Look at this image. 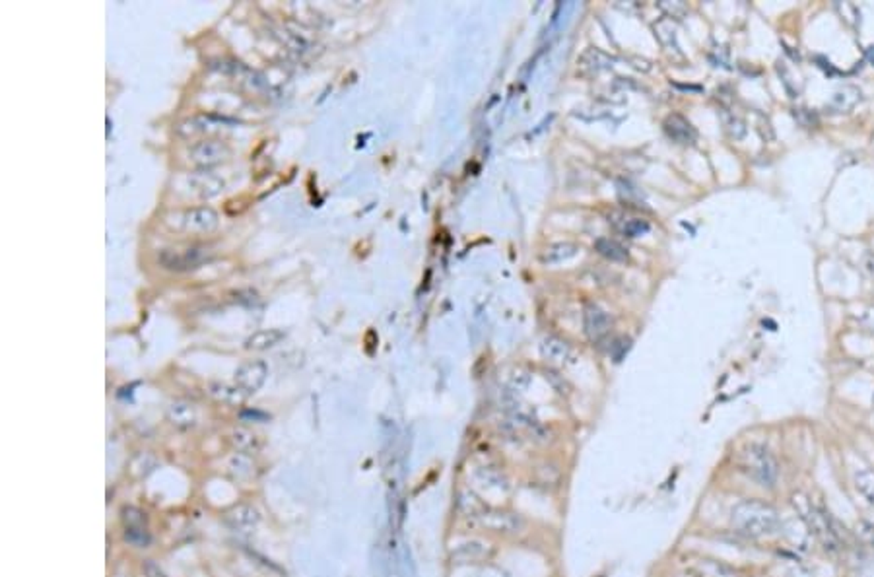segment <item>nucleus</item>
<instances>
[{
  "instance_id": "obj_1",
  "label": "nucleus",
  "mask_w": 874,
  "mask_h": 577,
  "mask_svg": "<svg viewBox=\"0 0 874 577\" xmlns=\"http://www.w3.org/2000/svg\"><path fill=\"white\" fill-rule=\"evenodd\" d=\"M729 521L734 533L746 538H765L781 529V517L774 505L756 498H746L734 503L729 511Z\"/></svg>"
},
{
  "instance_id": "obj_2",
  "label": "nucleus",
  "mask_w": 874,
  "mask_h": 577,
  "mask_svg": "<svg viewBox=\"0 0 874 577\" xmlns=\"http://www.w3.org/2000/svg\"><path fill=\"white\" fill-rule=\"evenodd\" d=\"M471 529H478V533H484L492 538L513 540L529 533V519L509 508L488 505V510L472 523Z\"/></svg>"
},
{
  "instance_id": "obj_3",
  "label": "nucleus",
  "mask_w": 874,
  "mask_h": 577,
  "mask_svg": "<svg viewBox=\"0 0 874 577\" xmlns=\"http://www.w3.org/2000/svg\"><path fill=\"white\" fill-rule=\"evenodd\" d=\"M740 467L742 472L754 480L758 486L772 488L779 477V465L774 453L765 449L764 445H748L740 453Z\"/></svg>"
},
{
  "instance_id": "obj_4",
  "label": "nucleus",
  "mask_w": 874,
  "mask_h": 577,
  "mask_svg": "<svg viewBox=\"0 0 874 577\" xmlns=\"http://www.w3.org/2000/svg\"><path fill=\"white\" fill-rule=\"evenodd\" d=\"M166 224L179 234L204 235L212 234L218 227L220 218L216 210H212L210 206H193V208L175 212V214H168Z\"/></svg>"
},
{
  "instance_id": "obj_5",
  "label": "nucleus",
  "mask_w": 874,
  "mask_h": 577,
  "mask_svg": "<svg viewBox=\"0 0 874 577\" xmlns=\"http://www.w3.org/2000/svg\"><path fill=\"white\" fill-rule=\"evenodd\" d=\"M497 546L494 538L488 535H471L461 538L459 543L451 546L449 558L453 564L459 566H478L488 564L496 558Z\"/></svg>"
},
{
  "instance_id": "obj_6",
  "label": "nucleus",
  "mask_w": 874,
  "mask_h": 577,
  "mask_svg": "<svg viewBox=\"0 0 874 577\" xmlns=\"http://www.w3.org/2000/svg\"><path fill=\"white\" fill-rule=\"evenodd\" d=\"M472 482H474V490L482 496V493H496V496H509L511 493V478L507 475V470L497 467L496 463H478L472 469ZM484 498V496H482Z\"/></svg>"
},
{
  "instance_id": "obj_7",
  "label": "nucleus",
  "mask_w": 874,
  "mask_h": 577,
  "mask_svg": "<svg viewBox=\"0 0 874 577\" xmlns=\"http://www.w3.org/2000/svg\"><path fill=\"white\" fill-rule=\"evenodd\" d=\"M208 259V249L206 247H177V249H161L158 253V263L168 270H175V272H185V270H193V268L201 267L204 260Z\"/></svg>"
},
{
  "instance_id": "obj_8",
  "label": "nucleus",
  "mask_w": 874,
  "mask_h": 577,
  "mask_svg": "<svg viewBox=\"0 0 874 577\" xmlns=\"http://www.w3.org/2000/svg\"><path fill=\"white\" fill-rule=\"evenodd\" d=\"M229 154H231V150L226 142L201 140V142L191 146L189 159H191V164L199 166V168H212V166H218L222 161H226L229 158Z\"/></svg>"
},
{
  "instance_id": "obj_9",
  "label": "nucleus",
  "mask_w": 874,
  "mask_h": 577,
  "mask_svg": "<svg viewBox=\"0 0 874 577\" xmlns=\"http://www.w3.org/2000/svg\"><path fill=\"white\" fill-rule=\"evenodd\" d=\"M267 376H269V369L262 362H247L237 369L236 385L241 387L247 394L257 393L264 383Z\"/></svg>"
},
{
  "instance_id": "obj_10",
  "label": "nucleus",
  "mask_w": 874,
  "mask_h": 577,
  "mask_svg": "<svg viewBox=\"0 0 874 577\" xmlns=\"http://www.w3.org/2000/svg\"><path fill=\"white\" fill-rule=\"evenodd\" d=\"M187 189H189V194H193V197L212 199L224 189V181L220 177L208 173V171H201V173H193V175L187 177Z\"/></svg>"
},
{
  "instance_id": "obj_11",
  "label": "nucleus",
  "mask_w": 874,
  "mask_h": 577,
  "mask_svg": "<svg viewBox=\"0 0 874 577\" xmlns=\"http://www.w3.org/2000/svg\"><path fill=\"white\" fill-rule=\"evenodd\" d=\"M488 505H490V503H488L486 500H484V498H482V496H480V493L472 488V486L471 488H464V490L459 492V511H461V517L466 519V521L471 523V527H472V523H474V521H476V519H478L480 515L488 510Z\"/></svg>"
},
{
  "instance_id": "obj_12",
  "label": "nucleus",
  "mask_w": 874,
  "mask_h": 577,
  "mask_svg": "<svg viewBox=\"0 0 874 577\" xmlns=\"http://www.w3.org/2000/svg\"><path fill=\"white\" fill-rule=\"evenodd\" d=\"M259 519H261L259 511L255 510L253 505H247V503H237L231 510H227L226 515H224V521L234 531H247V529L257 527Z\"/></svg>"
},
{
  "instance_id": "obj_13",
  "label": "nucleus",
  "mask_w": 874,
  "mask_h": 577,
  "mask_svg": "<svg viewBox=\"0 0 874 577\" xmlns=\"http://www.w3.org/2000/svg\"><path fill=\"white\" fill-rule=\"evenodd\" d=\"M168 418L179 430H191L196 424V410L185 401H175L168 409Z\"/></svg>"
},
{
  "instance_id": "obj_14",
  "label": "nucleus",
  "mask_w": 874,
  "mask_h": 577,
  "mask_svg": "<svg viewBox=\"0 0 874 577\" xmlns=\"http://www.w3.org/2000/svg\"><path fill=\"white\" fill-rule=\"evenodd\" d=\"M229 442L231 445L236 447L237 451L241 453V455H253V453H259L261 449V437L251 432V430H247V427H236L231 434H229Z\"/></svg>"
},
{
  "instance_id": "obj_15",
  "label": "nucleus",
  "mask_w": 874,
  "mask_h": 577,
  "mask_svg": "<svg viewBox=\"0 0 874 577\" xmlns=\"http://www.w3.org/2000/svg\"><path fill=\"white\" fill-rule=\"evenodd\" d=\"M208 393L224 404H241L247 399V393L237 385L210 383L208 385Z\"/></svg>"
},
{
  "instance_id": "obj_16",
  "label": "nucleus",
  "mask_w": 874,
  "mask_h": 577,
  "mask_svg": "<svg viewBox=\"0 0 874 577\" xmlns=\"http://www.w3.org/2000/svg\"><path fill=\"white\" fill-rule=\"evenodd\" d=\"M861 100V90L855 86H843L841 90L835 92V95L830 101V109L838 111V113H845L859 103Z\"/></svg>"
},
{
  "instance_id": "obj_17",
  "label": "nucleus",
  "mask_w": 874,
  "mask_h": 577,
  "mask_svg": "<svg viewBox=\"0 0 874 577\" xmlns=\"http://www.w3.org/2000/svg\"><path fill=\"white\" fill-rule=\"evenodd\" d=\"M666 133L671 134L674 140H678L682 144H688L696 138V133H694L692 125H690L686 119L680 117V115H674V117L666 121Z\"/></svg>"
},
{
  "instance_id": "obj_18",
  "label": "nucleus",
  "mask_w": 874,
  "mask_h": 577,
  "mask_svg": "<svg viewBox=\"0 0 874 577\" xmlns=\"http://www.w3.org/2000/svg\"><path fill=\"white\" fill-rule=\"evenodd\" d=\"M282 338H284V333H282V331L269 329V331H259V333H255L253 336H249L245 346H247L249 350H267V348H272L274 344L280 343Z\"/></svg>"
},
{
  "instance_id": "obj_19",
  "label": "nucleus",
  "mask_w": 874,
  "mask_h": 577,
  "mask_svg": "<svg viewBox=\"0 0 874 577\" xmlns=\"http://www.w3.org/2000/svg\"><path fill=\"white\" fill-rule=\"evenodd\" d=\"M587 331L593 338H598L608 331V319L597 307H589L587 310Z\"/></svg>"
},
{
  "instance_id": "obj_20",
  "label": "nucleus",
  "mask_w": 874,
  "mask_h": 577,
  "mask_svg": "<svg viewBox=\"0 0 874 577\" xmlns=\"http://www.w3.org/2000/svg\"><path fill=\"white\" fill-rule=\"evenodd\" d=\"M206 131H208V126L204 125L201 119H187V121L177 125V134L187 138V140H194L202 134H206Z\"/></svg>"
},
{
  "instance_id": "obj_21",
  "label": "nucleus",
  "mask_w": 874,
  "mask_h": 577,
  "mask_svg": "<svg viewBox=\"0 0 874 577\" xmlns=\"http://www.w3.org/2000/svg\"><path fill=\"white\" fill-rule=\"evenodd\" d=\"M535 480H537L538 484L542 486H548V484H558L560 482V478H562V470L554 467V465H542V467H537L535 469Z\"/></svg>"
},
{
  "instance_id": "obj_22",
  "label": "nucleus",
  "mask_w": 874,
  "mask_h": 577,
  "mask_svg": "<svg viewBox=\"0 0 874 577\" xmlns=\"http://www.w3.org/2000/svg\"><path fill=\"white\" fill-rule=\"evenodd\" d=\"M855 486H857V490H861V493L865 496L866 500L870 503H874V475L870 470H861L855 475Z\"/></svg>"
},
{
  "instance_id": "obj_23",
  "label": "nucleus",
  "mask_w": 874,
  "mask_h": 577,
  "mask_svg": "<svg viewBox=\"0 0 874 577\" xmlns=\"http://www.w3.org/2000/svg\"><path fill=\"white\" fill-rule=\"evenodd\" d=\"M123 523H125V529H146L148 519H146L144 511L136 510V508H125L123 510Z\"/></svg>"
},
{
  "instance_id": "obj_24",
  "label": "nucleus",
  "mask_w": 874,
  "mask_h": 577,
  "mask_svg": "<svg viewBox=\"0 0 874 577\" xmlns=\"http://www.w3.org/2000/svg\"><path fill=\"white\" fill-rule=\"evenodd\" d=\"M544 354H546V358L550 362H556V364H562V362L567 360V346L563 343H554V340H550V343L544 344Z\"/></svg>"
},
{
  "instance_id": "obj_25",
  "label": "nucleus",
  "mask_w": 874,
  "mask_h": 577,
  "mask_svg": "<svg viewBox=\"0 0 874 577\" xmlns=\"http://www.w3.org/2000/svg\"><path fill=\"white\" fill-rule=\"evenodd\" d=\"M126 540L130 544H135V546H146V544L150 543V535H148V531L146 529H126Z\"/></svg>"
},
{
  "instance_id": "obj_26",
  "label": "nucleus",
  "mask_w": 874,
  "mask_h": 577,
  "mask_svg": "<svg viewBox=\"0 0 874 577\" xmlns=\"http://www.w3.org/2000/svg\"><path fill=\"white\" fill-rule=\"evenodd\" d=\"M142 569H144V573H146V577H168V576H166V573H163V571H161L160 566H158L156 562H152V560L144 562Z\"/></svg>"
},
{
  "instance_id": "obj_27",
  "label": "nucleus",
  "mask_w": 874,
  "mask_h": 577,
  "mask_svg": "<svg viewBox=\"0 0 874 577\" xmlns=\"http://www.w3.org/2000/svg\"><path fill=\"white\" fill-rule=\"evenodd\" d=\"M868 59H870L874 62V47H870V49H868Z\"/></svg>"
}]
</instances>
